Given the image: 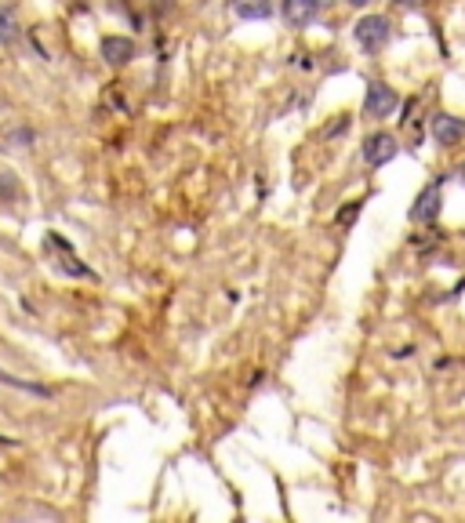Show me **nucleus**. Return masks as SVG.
I'll list each match as a JSON object with an SVG mask.
<instances>
[{
    "label": "nucleus",
    "instance_id": "obj_1",
    "mask_svg": "<svg viewBox=\"0 0 465 523\" xmlns=\"http://www.w3.org/2000/svg\"><path fill=\"white\" fill-rule=\"evenodd\" d=\"M353 37H356V44H360L367 55H375V52H382L385 41H389V19H382V15H364V19L353 26Z\"/></svg>",
    "mask_w": 465,
    "mask_h": 523
},
{
    "label": "nucleus",
    "instance_id": "obj_2",
    "mask_svg": "<svg viewBox=\"0 0 465 523\" xmlns=\"http://www.w3.org/2000/svg\"><path fill=\"white\" fill-rule=\"evenodd\" d=\"M396 106H400V99H396V91L389 88V84H382V81H375V84H367V99H364V113L367 117H393L396 113Z\"/></svg>",
    "mask_w": 465,
    "mask_h": 523
},
{
    "label": "nucleus",
    "instance_id": "obj_3",
    "mask_svg": "<svg viewBox=\"0 0 465 523\" xmlns=\"http://www.w3.org/2000/svg\"><path fill=\"white\" fill-rule=\"evenodd\" d=\"M331 0H284V23L295 26V30H306Z\"/></svg>",
    "mask_w": 465,
    "mask_h": 523
},
{
    "label": "nucleus",
    "instance_id": "obj_4",
    "mask_svg": "<svg viewBox=\"0 0 465 523\" xmlns=\"http://www.w3.org/2000/svg\"><path fill=\"white\" fill-rule=\"evenodd\" d=\"M396 138L393 135H385V131H378V135H371L367 142H364V160L371 164V167H382V164H389L393 157H396Z\"/></svg>",
    "mask_w": 465,
    "mask_h": 523
},
{
    "label": "nucleus",
    "instance_id": "obj_5",
    "mask_svg": "<svg viewBox=\"0 0 465 523\" xmlns=\"http://www.w3.org/2000/svg\"><path fill=\"white\" fill-rule=\"evenodd\" d=\"M432 138H436L440 146L461 142V138H465V120H461V117H451V113L432 117Z\"/></svg>",
    "mask_w": 465,
    "mask_h": 523
},
{
    "label": "nucleus",
    "instance_id": "obj_6",
    "mask_svg": "<svg viewBox=\"0 0 465 523\" xmlns=\"http://www.w3.org/2000/svg\"><path fill=\"white\" fill-rule=\"evenodd\" d=\"M436 211H440V178L422 189V196H418L414 207H411V222H432Z\"/></svg>",
    "mask_w": 465,
    "mask_h": 523
},
{
    "label": "nucleus",
    "instance_id": "obj_7",
    "mask_svg": "<svg viewBox=\"0 0 465 523\" xmlns=\"http://www.w3.org/2000/svg\"><path fill=\"white\" fill-rule=\"evenodd\" d=\"M102 59L109 66H128L135 59V44L124 37H102Z\"/></svg>",
    "mask_w": 465,
    "mask_h": 523
},
{
    "label": "nucleus",
    "instance_id": "obj_8",
    "mask_svg": "<svg viewBox=\"0 0 465 523\" xmlns=\"http://www.w3.org/2000/svg\"><path fill=\"white\" fill-rule=\"evenodd\" d=\"M232 12L248 23H259V19H270L273 15V5L270 0H232Z\"/></svg>",
    "mask_w": 465,
    "mask_h": 523
},
{
    "label": "nucleus",
    "instance_id": "obj_9",
    "mask_svg": "<svg viewBox=\"0 0 465 523\" xmlns=\"http://www.w3.org/2000/svg\"><path fill=\"white\" fill-rule=\"evenodd\" d=\"M19 37V23L12 8H0V44H12Z\"/></svg>",
    "mask_w": 465,
    "mask_h": 523
},
{
    "label": "nucleus",
    "instance_id": "obj_10",
    "mask_svg": "<svg viewBox=\"0 0 465 523\" xmlns=\"http://www.w3.org/2000/svg\"><path fill=\"white\" fill-rule=\"evenodd\" d=\"M356 211H360V204H349V207H346V211H342V214H338V222H342V225H349V222H353V214H356Z\"/></svg>",
    "mask_w": 465,
    "mask_h": 523
},
{
    "label": "nucleus",
    "instance_id": "obj_11",
    "mask_svg": "<svg viewBox=\"0 0 465 523\" xmlns=\"http://www.w3.org/2000/svg\"><path fill=\"white\" fill-rule=\"evenodd\" d=\"M346 5H353V8H367V5H375V0H346Z\"/></svg>",
    "mask_w": 465,
    "mask_h": 523
},
{
    "label": "nucleus",
    "instance_id": "obj_12",
    "mask_svg": "<svg viewBox=\"0 0 465 523\" xmlns=\"http://www.w3.org/2000/svg\"><path fill=\"white\" fill-rule=\"evenodd\" d=\"M396 5H400V8H418L422 0H396Z\"/></svg>",
    "mask_w": 465,
    "mask_h": 523
},
{
    "label": "nucleus",
    "instance_id": "obj_13",
    "mask_svg": "<svg viewBox=\"0 0 465 523\" xmlns=\"http://www.w3.org/2000/svg\"><path fill=\"white\" fill-rule=\"evenodd\" d=\"M458 175H461V182H465V164H461V167H458Z\"/></svg>",
    "mask_w": 465,
    "mask_h": 523
}]
</instances>
